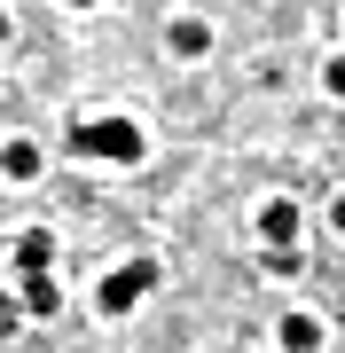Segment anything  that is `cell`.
Instances as JSON below:
<instances>
[{
    "label": "cell",
    "instance_id": "cell-1",
    "mask_svg": "<svg viewBox=\"0 0 345 353\" xmlns=\"http://www.w3.org/2000/svg\"><path fill=\"white\" fill-rule=\"evenodd\" d=\"M149 134L134 118H79L71 126V157H103V165H141Z\"/></svg>",
    "mask_w": 345,
    "mask_h": 353
},
{
    "label": "cell",
    "instance_id": "cell-6",
    "mask_svg": "<svg viewBox=\"0 0 345 353\" xmlns=\"http://www.w3.org/2000/svg\"><path fill=\"white\" fill-rule=\"evenodd\" d=\"M165 39H173V55H205L212 48V24H205V16H173Z\"/></svg>",
    "mask_w": 345,
    "mask_h": 353
},
{
    "label": "cell",
    "instance_id": "cell-8",
    "mask_svg": "<svg viewBox=\"0 0 345 353\" xmlns=\"http://www.w3.org/2000/svg\"><path fill=\"white\" fill-rule=\"evenodd\" d=\"M55 306H63V290L48 275H24V314H55Z\"/></svg>",
    "mask_w": 345,
    "mask_h": 353
},
{
    "label": "cell",
    "instance_id": "cell-4",
    "mask_svg": "<svg viewBox=\"0 0 345 353\" xmlns=\"http://www.w3.org/2000/svg\"><path fill=\"white\" fill-rule=\"evenodd\" d=\"M275 345H282V353H322V322H314V314H282V322H275Z\"/></svg>",
    "mask_w": 345,
    "mask_h": 353
},
{
    "label": "cell",
    "instance_id": "cell-9",
    "mask_svg": "<svg viewBox=\"0 0 345 353\" xmlns=\"http://www.w3.org/2000/svg\"><path fill=\"white\" fill-rule=\"evenodd\" d=\"M322 87H330V94L345 102V55H330V71H322Z\"/></svg>",
    "mask_w": 345,
    "mask_h": 353
},
{
    "label": "cell",
    "instance_id": "cell-3",
    "mask_svg": "<svg viewBox=\"0 0 345 353\" xmlns=\"http://www.w3.org/2000/svg\"><path fill=\"white\" fill-rule=\"evenodd\" d=\"M291 236H298V204L267 196L259 204V243H267V252H291Z\"/></svg>",
    "mask_w": 345,
    "mask_h": 353
},
{
    "label": "cell",
    "instance_id": "cell-5",
    "mask_svg": "<svg viewBox=\"0 0 345 353\" xmlns=\"http://www.w3.org/2000/svg\"><path fill=\"white\" fill-rule=\"evenodd\" d=\"M48 259H55V236L48 228H24L16 236V275H48Z\"/></svg>",
    "mask_w": 345,
    "mask_h": 353
},
{
    "label": "cell",
    "instance_id": "cell-12",
    "mask_svg": "<svg viewBox=\"0 0 345 353\" xmlns=\"http://www.w3.org/2000/svg\"><path fill=\"white\" fill-rule=\"evenodd\" d=\"M71 8H94V0H71Z\"/></svg>",
    "mask_w": 345,
    "mask_h": 353
},
{
    "label": "cell",
    "instance_id": "cell-2",
    "mask_svg": "<svg viewBox=\"0 0 345 353\" xmlns=\"http://www.w3.org/2000/svg\"><path fill=\"white\" fill-rule=\"evenodd\" d=\"M149 283H157V267H149V259H126V267H110V275H103L94 306H103V314H134V306L149 299Z\"/></svg>",
    "mask_w": 345,
    "mask_h": 353
},
{
    "label": "cell",
    "instance_id": "cell-11",
    "mask_svg": "<svg viewBox=\"0 0 345 353\" xmlns=\"http://www.w3.org/2000/svg\"><path fill=\"white\" fill-rule=\"evenodd\" d=\"M0 39H8V8H0Z\"/></svg>",
    "mask_w": 345,
    "mask_h": 353
},
{
    "label": "cell",
    "instance_id": "cell-10",
    "mask_svg": "<svg viewBox=\"0 0 345 353\" xmlns=\"http://www.w3.org/2000/svg\"><path fill=\"white\" fill-rule=\"evenodd\" d=\"M330 228H337V236H345V196H337V204H330Z\"/></svg>",
    "mask_w": 345,
    "mask_h": 353
},
{
    "label": "cell",
    "instance_id": "cell-7",
    "mask_svg": "<svg viewBox=\"0 0 345 353\" xmlns=\"http://www.w3.org/2000/svg\"><path fill=\"white\" fill-rule=\"evenodd\" d=\"M39 165H48V157H39L32 141H8V150H0V173H8V181H39Z\"/></svg>",
    "mask_w": 345,
    "mask_h": 353
}]
</instances>
